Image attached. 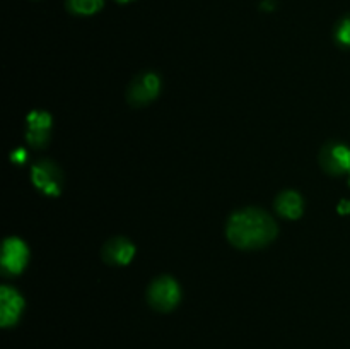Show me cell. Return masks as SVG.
I'll use <instances>...</instances> for the list:
<instances>
[{
    "instance_id": "obj_1",
    "label": "cell",
    "mask_w": 350,
    "mask_h": 349,
    "mask_svg": "<svg viewBox=\"0 0 350 349\" xmlns=\"http://www.w3.org/2000/svg\"><path fill=\"white\" fill-rule=\"evenodd\" d=\"M226 235L236 248H263L277 236V222L262 209L246 207L231 214L226 226Z\"/></svg>"
},
{
    "instance_id": "obj_2",
    "label": "cell",
    "mask_w": 350,
    "mask_h": 349,
    "mask_svg": "<svg viewBox=\"0 0 350 349\" xmlns=\"http://www.w3.org/2000/svg\"><path fill=\"white\" fill-rule=\"evenodd\" d=\"M180 286L170 276H161L154 279L147 289V301L157 311H171L180 303Z\"/></svg>"
},
{
    "instance_id": "obj_3",
    "label": "cell",
    "mask_w": 350,
    "mask_h": 349,
    "mask_svg": "<svg viewBox=\"0 0 350 349\" xmlns=\"http://www.w3.org/2000/svg\"><path fill=\"white\" fill-rule=\"evenodd\" d=\"M161 89V81L154 72L139 74L129 86L126 99L132 106H146L157 98Z\"/></svg>"
},
{
    "instance_id": "obj_4",
    "label": "cell",
    "mask_w": 350,
    "mask_h": 349,
    "mask_svg": "<svg viewBox=\"0 0 350 349\" xmlns=\"http://www.w3.org/2000/svg\"><path fill=\"white\" fill-rule=\"evenodd\" d=\"M320 164L330 174H342L350 171V149L340 142L325 144L320 153Z\"/></svg>"
},
{
    "instance_id": "obj_5",
    "label": "cell",
    "mask_w": 350,
    "mask_h": 349,
    "mask_svg": "<svg viewBox=\"0 0 350 349\" xmlns=\"http://www.w3.org/2000/svg\"><path fill=\"white\" fill-rule=\"evenodd\" d=\"M33 181L44 194L58 195L62 188V171L57 164L43 159L33 166Z\"/></svg>"
},
{
    "instance_id": "obj_6",
    "label": "cell",
    "mask_w": 350,
    "mask_h": 349,
    "mask_svg": "<svg viewBox=\"0 0 350 349\" xmlns=\"http://www.w3.org/2000/svg\"><path fill=\"white\" fill-rule=\"evenodd\" d=\"M27 246L19 238H9L3 243L2 267L7 274H19L27 262Z\"/></svg>"
},
{
    "instance_id": "obj_7",
    "label": "cell",
    "mask_w": 350,
    "mask_h": 349,
    "mask_svg": "<svg viewBox=\"0 0 350 349\" xmlns=\"http://www.w3.org/2000/svg\"><path fill=\"white\" fill-rule=\"evenodd\" d=\"M135 253V246L123 236L108 240L103 246V260L109 266H126Z\"/></svg>"
},
{
    "instance_id": "obj_8",
    "label": "cell",
    "mask_w": 350,
    "mask_h": 349,
    "mask_svg": "<svg viewBox=\"0 0 350 349\" xmlns=\"http://www.w3.org/2000/svg\"><path fill=\"white\" fill-rule=\"evenodd\" d=\"M0 308H2V313H0L2 327H12L17 324L21 313H23L24 301L16 289L3 286L0 289Z\"/></svg>"
},
{
    "instance_id": "obj_9",
    "label": "cell",
    "mask_w": 350,
    "mask_h": 349,
    "mask_svg": "<svg viewBox=\"0 0 350 349\" xmlns=\"http://www.w3.org/2000/svg\"><path fill=\"white\" fill-rule=\"evenodd\" d=\"M29 132H27V142L34 147H41L50 139V116L43 112L31 113L29 118Z\"/></svg>"
},
{
    "instance_id": "obj_10",
    "label": "cell",
    "mask_w": 350,
    "mask_h": 349,
    "mask_svg": "<svg viewBox=\"0 0 350 349\" xmlns=\"http://www.w3.org/2000/svg\"><path fill=\"white\" fill-rule=\"evenodd\" d=\"M275 209L282 218L297 219L303 214V198L293 190H286L277 197Z\"/></svg>"
},
{
    "instance_id": "obj_11",
    "label": "cell",
    "mask_w": 350,
    "mask_h": 349,
    "mask_svg": "<svg viewBox=\"0 0 350 349\" xmlns=\"http://www.w3.org/2000/svg\"><path fill=\"white\" fill-rule=\"evenodd\" d=\"M67 3L72 12L81 16H91L103 7V0H67Z\"/></svg>"
},
{
    "instance_id": "obj_12",
    "label": "cell",
    "mask_w": 350,
    "mask_h": 349,
    "mask_svg": "<svg viewBox=\"0 0 350 349\" xmlns=\"http://www.w3.org/2000/svg\"><path fill=\"white\" fill-rule=\"evenodd\" d=\"M335 38L342 47H350V16L344 17L338 23L337 31H335Z\"/></svg>"
},
{
    "instance_id": "obj_13",
    "label": "cell",
    "mask_w": 350,
    "mask_h": 349,
    "mask_svg": "<svg viewBox=\"0 0 350 349\" xmlns=\"http://www.w3.org/2000/svg\"><path fill=\"white\" fill-rule=\"evenodd\" d=\"M338 212H342V214H349L350 212V202L349 201H344L340 205H338Z\"/></svg>"
},
{
    "instance_id": "obj_14",
    "label": "cell",
    "mask_w": 350,
    "mask_h": 349,
    "mask_svg": "<svg viewBox=\"0 0 350 349\" xmlns=\"http://www.w3.org/2000/svg\"><path fill=\"white\" fill-rule=\"evenodd\" d=\"M118 2H122V3H129V2H132V0H118Z\"/></svg>"
},
{
    "instance_id": "obj_15",
    "label": "cell",
    "mask_w": 350,
    "mask_h": 349,
    "mask_svg": "<svg viewBox=\"0 0 350 349\" xmlns=\"http://www.w3.org/2000/svg\"><path fill=\"white\" fill-rule=\"evenodd\" d=\"M349 185H350V180H349Z\"/></svg>"
}]
</instances>
